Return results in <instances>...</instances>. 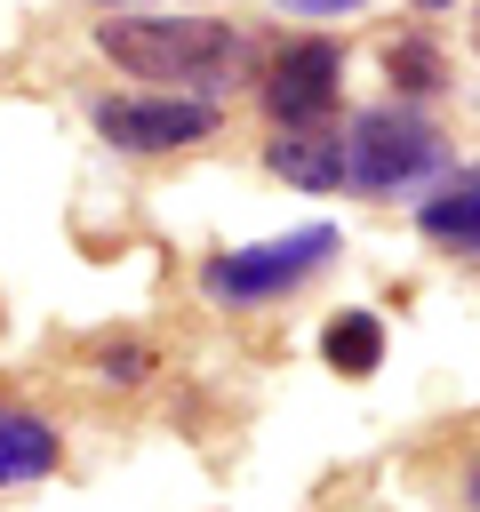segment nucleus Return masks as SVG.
<instances>
[{
    "label": "nucleus",
    "mask_w": 480,
    "mask_h": 512,
    "mask_svg": "<svg viewBox=\"0 0 480 512\" xmlns=\"http://www.w3.org/2000/svg\"><path fill=\"white\" fill-rule=\"evenodd\" d=\"M336 88H344V48L336 40H296L264 64V112L280 128H304V120H328L336 112Z\"/></svg>",
    "instance_id": "nucleus-5"
},
{
    "label": "nucleus",
    "mask_w": 480,
    "mask_h": 512,
    "mask_svg": "<svg viewBox=\"0 0 480 512\" xmlns=\"http://www.w3.org/2000/svg\"><path fill=\"white\" fill-rule=\"evenodd\" d=\"M336 256V232L328 224H304V232H280V240H264V248H216L208 264H200V288L216 296V304H272V296H296L320 264Z\"/></svg>",
    "instance_id": "nucleus-3"
},
{
    "label": "nucleus",
    "mask_w": 480,
    "mask_h": 512,
    "mask_svg": "<svg viewBox=\"0 0 480 512\" xmlns=\"http://www.w3.org/2000/svg\"><path fill=\"white\" fill-rule=\"evenodd\" d=\"M264 168H272L280 184H296V192H336V184H344V136H336L328 120L280 128V136L264 144Z\"/></svg>",
    "instance_id": "nucleus-6"
},
{
    "label": "nucleus",
    "mask_w": 480,
    "mask_h": 512,
    "mask_svg": "<svg viewBox=\"0 0 480 512\" xmlns=\"http://www.w3.org/2000/svg\"><path fill=\"white\" fill-rule=\"evenodd\" d=\"M96 376H104V384H144V376H152V352H144V344H104V352H96Z\"/></svg>",
    "instance_id": "nucleus-11"
},
{
    "label": "nucleus",
    "mask_w": 480,
    "mask_h": 512,
    "mask_svg": "<svg viewBox=\"0 0 480 512\" xmlns=\"http://www.w3.org/2000/svg\"><path fill=\"white\" fill-rule=\"evenodd\" d=\"M96 136L128 160H160V152H184V144H208L216 136V96H184V88H128V96H104L96 104Z\"/></svg>",
    "instance_id": "nucleus-4"
},
{
    "label": "nucleus",
    "mask_w": 480,
    "mask_h": 512,
    "mask_svg": "<svg viewBox=\"0 0 480 512\" xmlns=\"http://www.w3.org/2000/svg\"><path fill=\"white\" fill-rule=\"evenodd\" d=\"M424 8H448V0H424Z\"/></svg>",
    "instance_id": "nucleus-15"
},
{
    "label": "nucleus",
    "mask_w": 480,
    "mask_h": 512,
    "mask_svg": "<svg viewBox=\"0 0 480 512\" xmlns=\"http://www.w3.org/2000/svg\"><path fill=\"white\" fill-rule=\"evenodd\" d=\"M96 48L144 80V88H184V96H216L248 72V40L216 16H104Z\"/></svg>",
    "instance_id": "nucleus-1"
},
{
    "label": "nucleus",
    "mask_w": 480,
    "mask_h": 512,
    "mask_svg": "<svg viewBox=\"0 0 480 512\" xmlns=\"http://www.w3.org/2000/svg\"><path fill=\"white\" fill-rule=\"evenodd\" d=\"M440 168H448L440 128L416 120V112H400V104L352 120V136H344V192L392 200V192H408V184H424V176H440Z\"/></svg>",
    "instance_id": "nucleus-2"
},
{
    "label": "nucleus",
    "mask_w": 480,
    "mask_h": 512,
    "mask_svg": "<svg viewBox=\"0 0 480 512\" xmlns=\"http://www.w3.org/2000/svg\"><path fill=\"white\" fill-rule=\"evenodd\" d=\"M472 48H480V8H472Z\"/></svg>",
    "instance_id": "nucleus-14"
},
{
    "label": "nucleus",
    "mask_w": 480,
    "mask_h": 512,
    "mask_svg": "<svg viewBox=\"0 0 480 512\" xmlns=\"http://www.w3.org/2000/svg\"><path fill=\"white\" fill-rule=\"evenodd\" d=\"M416 232L464 264H480V168H456L424 208H416Z\"/></svg>",
    "instance_id": "nucleus-7"
},
{
    "label": "nucleus",
    "mask_w": 480,
    "mask_h": 512,
    "mask_svg": "<svg viewBox=\"0 0 480 512\" xmlns=\"http://www.w3.org/2000/svg\"><path fill=\"white\" fill-rule=\"evenodd\" d=\"M384 80L408 88V96H432V88H448V64H440V48H424V40H392V48H384Z\"/></svg>",
    "instance_id": "nucleus-10"
},
{
    "label": "nucleus",
    "mask_w": 480,
    "mask_h": 512,
    "mask_svg": "<svg viewBox=\"0 0 480 512\" xmlns=\"http://www.w3.org/2000/svg\"><path fill=\"white\" fill-rule=\"evenodd\" d=\"M464 504H472V512H480V464H472V472H464Z\"/></svg>",
    "instance_id": "nucleus-13"
},
{
    "label": "nucleus",
    "mask_w": 480,
    "mask_h": 512,
    "mask_svg": "<svg viewBox=\"0 0 480 512\" xmlns=\"http://www.w3.org/2000/svg\"><path fill=\"white\" fill-rule=\"evenodd\" d=\"M320 360H328L336 376H376V360H384V320H376V312H336V320L320 328Z\"/></svg>",
    "instance_id": "nucleus-9"
},
{
    "label": "nucleus",
    "mask_w": 480,
    "mask_h": 512,
    "mask_svg": "<svg viewBox=\"0 0 480 512\" xmlns=\"http://www.w3.org/2000/svg\"><path fill=\"white\" fill-rule=\"evenodd\" d=\"M56 464H64L56 424H48V416H32V408H16V400H0V488L48 480Z\"/></svg>",
    "instance_id": "nucleus-8"
},
{
    "label": "nucleus",
    "mask_w": 480,
    "mask_h": 512,
    "mask_svg": "<svg viewBox=\"0 0 480 512\" xmlns=\"http://www.w3.org/2000/svg\"><path fill=\"white\" fill-rule=\"evenodd\" d=\"M280 16H352L360 0H272Z\"/></svg>",
    "instance_id": "nucleus-12"
}]
</instances>
